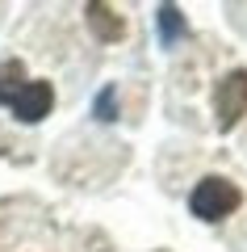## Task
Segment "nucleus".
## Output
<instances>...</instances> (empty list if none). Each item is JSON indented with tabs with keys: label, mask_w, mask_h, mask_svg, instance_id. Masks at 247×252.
Masks as SVG:
<instances>
[{
	"label": "nucleus",
	"mask_w": 247,
	"mask_h": 252,
	"mask_svg": "<svg viewBox=\"0 0 247 252\" xmlns=\"http://www.w3.org/2000/svg\"><path fill=\"white\" fill-rule=\"evenodd\" d=\"M239 202H243V193H239L235 181L226 177H201L193 189V198H189V210H193L197 219H205V223H218V219L235 215Z\"/></svg>",
	"instance_id": "1"
},
{
	"label": "nucleus",
	"mask_w": 247,
	"mask_h": 252,
	"mask_svg": "<svg viewBox=\"0 0 247 252\" xmlns=\"http://www.w3.org/2000/svg\"><path fill=\"white\" fill-rule=\"evenodd\" d=\"M247 114V72L235 67L214 84V118H218V130H230L239 118Z\"/></svg>",
	"instance_id": "2"
},
{
	"label": "nucleus",
	"mask_w": 247,
	"mask_h": 252,
	"mask_svg": "<svg viewBox=\"0 0 247 252\" xmlns=\"http://www.w3.org/2000/svg\"><path fill=\"white\" fill-rule=\"evenodd\" d=\"M4 105H9L21 122H42V118L51 114V105H55V89L46 80H21L17 89L4 97Z\"/></svg>",
	"instance_id": "3"
},
{
	"label": "nucleus",
	"mask_w": 247,
	"mask_h": 252,
	"mask_svg": "<svg viewBox=\"0 0 247 252\" xmlns=\"http://www.w3.org/2000/svg\"><path fill=\"white\" fill-rule=\"evenodd\" d=\"M88 26H92V34L101 38V42H117V38L126 34V26H122V17H117L109 4H88Z\"/></svg>",
	"instance_id": "4"
},
{
	"label": "nucleus",
	"mask_w": 247,
	"mask_h": 252,
	"mask_svg": "<svg viewBox=\"0 0 247 252\" xmlns=\"http://www.w3.org/2000/svg\"><path fill=\"white\" fill-rule=\"evenodd\" d=\"M159 34H164V42H176V38L185 34V17H180L176 4H164V9H159Z\"/></svg>",
	"instance_id": "5"
},
{
	"label": "nucleus",
	"mask_w": 247,
	"mask_h": 252,
	"mask_svg": "<svg viewBox=\"0 0 247 252\" xmlns=\"http://www.w3.org/2000/svg\"><path fill=\"white\" fill-rule=\"evenodd\" d=\"M21 80H26V67H21L17 59H13V63H4V67H0V101L9 97V93L17 89Z\"/></svg>",
	"instance_id": "6"
},
{
	"label": "nucleus",
	"mask_w": 247,
	"mask_h": 252,
	"mask_svg": "<svg viewBox=\"0 0 247 252\" xmlns=\"http://www.w3.org/2000/svg\"><path fill=\"white\" fill-rule=\"evenodd\" d=\"M113 97H117L113 89H105V93L97 97V118H101V122H113V118H117V109H113Z\"/></svg>",
	"instance_id": "7"
}]
</instances>
